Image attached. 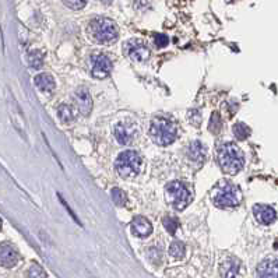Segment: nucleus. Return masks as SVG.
Masks as SVG:
<instances>
[{
  "label": "nucleus",
  "instance_id": "nucleus-5",
  "mask_svg": "<svg viewBox=\"0 0 278 278\" xmlns=\"http://www.w3.org/2000/svg\"><path fill=\"white\" fill-rule=\"evenodd\" d=\"M167 200L176 210H183L190 203V193L181 182H171L167 186Z\"/></svg>",
  "mask_w": 278,
  "mask_h": 278
},
{
  "label": "nucleus",
  "instance_id": "nucleus-21",
  "mask_svg": "<svg viewBox=\"0 0 278 278\" xmlns=\"http://www.w3.org/2000/svg\"><path fill=\"white\" fill-rule=\"evenodd\" d=\"M232 132H234V134H235V137H237L238 140H245L251 136V129L245 125V123H237V125H234Z\"/></svg>",
  "mask_w": 278,
  "mask_h": 278
},
{
  "label": "nucleus",
  "instance_id": "nucleus-11",
  "mask_svg": "<svg viewBox=\"0 0 278 278\" xmlns=\"http://www.w3.org/2000/svg\"><path fill=\"white\" fill-rule=\"evenodd\" d=\"M253 216L256 218V221L262 225H270L276 221L277 213L276 210L267 206V204H256L253 207Z\"/></svg>",
  "mask_w": 278,
  "mask_h": 278
},
{
  "label": "nucleus",
  "instance_id": "nucleus-20",
  "mask_svg": "<svg viewBox=\"0 0 278 278\" xmlns=\"http://www.w3.org/2000/svg\"><path fill=\"white\" fill-rule=\"evenodd\" d=\"M185 253H186L185 244L179 242V241H175L174 244L171 245V248H169V255L174 259H178V260L185 258Z\"/></svg>",
  "mask_w": 278,
  "mask_h": 278
},
{
  "label": "nucleus",
  "instance_id": "nucleus-8",
  "mask_svg": "<svg viewBox=\"0 0 278 278\" xmlns=\"http://www.w3.org/2000/svg\"><path fill=\"white\" fill-rule=\"evenodd\" d=\"M92 76L95 78H105L111 74L112 62L106 55H97L92 57Z\"/></svg>",
  "mask_w": 278,
  "mask_h": 278
},
{
  "label": "nucleus",
  "instance_id": "nucleus-25",
  "mask_svg": "<svg viewBox=\"0 0 278 278\" xmlns=\"http://www.w3.org/2000/svg\"><path fill=\"white\" fill-rule=\"evenodd\" d=\"M223 122H221V116H220V113H214L213 116H211V120H210V130L213 133H218L220 130H221V127H223V125H221Z\"/></svg>",
  "mask_w": 278,
  "mask_h": 278
},
{
  "label": "nucleus",
  "instance_id": "nucleus-29",
  "mask_svg": "<svg viewBox=\"0 0 278 278\" xmlns=\"http://www.w3.org/2000/svg\"><path fill=\"white\" fill-rule=\"evenodd\" d=\"M101 1H102V3H106V4H109V3H112L113 0H101Z\"/></svg>",
  "mask_w": 278,
  "mask_h": 278
},
{
  "label": "nucleus",
  "instance_id": "nucleus-6",
  "mask_svg": "<svg viewBox=\"0 0 278 278\" xmlns=\"http://www.w3.org/2000/svg\"><path fill=\"white\" fill-rule=\"evenodd\" d=\"M213 200L218 207H234L238 206L241 202V196L238 189L232 185V183H223L216 189Z\"/></svg>",
  "mask_w": 278,
  "mask_h": 278
},
{
  "label": "nucleus",
  "instance_id": "nucleus-16",
  "mask_svg": "<svg viewBox=\"0 0 278 278\" xmlns=\"http://www.w3.org/2000/svg\"><path fill=\"white\" fill-rule=\"evenodd\" d=\"M34 81L36 88L39 91H42V92H52L56 87L53 77L50 76V74H48V73H41V74H38V76L34 78Z\"/></svg>",
  "mask_w": 278,
  "mask_h": 278
},
{
  "label": "nucleus",
  "instance_id": "nucleus-28",
  "mask_svg": "<svg viewBox=\"0 0 278 278\" xmlns=\"http://www.w3.org/2000/svg\"><path fill=\"white\" fill-rule=\"evenodd\" d=\"M57 196H59V199H60V202H62L63 206H64V207H66V210H67V211H69V213H70V216L73 217V220H74V221H76V223L80 224V221H78V220H77L76 214H74V213H73V210L70 209L69 206H67V203H66V202H64V200H63V199H62V196H60V195H57ZM80 225H81V224H80Z\"/></svg>",
  "mask_w": 278,
  "mask_h": 278
},
{
  "label": "nucleus",
  "instance_id": "nucleus-13",
  "mask_svg": "<svg viewBox=\"0 0 278 278\" xmlns=\"http://www.w3.org/2000/svg\"><path fill=\"white\" fill-rule=\"evenodd\" d=\"M258 278H278V259H266L258 266Z\"/></svg>",
  "mask_w": 278,
  "mask_h": 278
},
{
  "label": "nucleus",
  "instance_id": "nucleus-12",
  "mask_svg": "<svg viewBox=\"0 0 278 278\" xmlns=\"http://www.w3.org/2000/svg\"><path fill=\"white\" fill-rule=\"evenodd\" d=\"M74 102H76L80 113L84 115V116H87L91 112V109H92V99H91L90 92H88V90L85 87H80L76 91V94H74Z\"/></svg>",
  "mask_w": 278,
  "mask_h": 278
},
{
  "label": "nucleus",
  "instance_id": "nucleus-17",
  "mask_svg": "<svg viewBox=\"0 0 278 278\" xmlns=\"http://www.w3.org/2000/svg\"><path fill=\"white\" fill-rule=\"evenodd\" d=\"M189 158L192 161H196V162H202L206 158V148L203 146L200 141H195L189 146L188 150Z\"/></svg>",
  "mask_w": 278,
  "mask_h": 278
},
{
  "label": "nucleus",
  "instance_id": "nucleus-27",
  "mask_svg": "<svg viewBox=\"0 0 278 278\" xmlns=\"http://www.w3.org/2000/svg\"><path fill=\"white\" fill-rule=\"evenodd\" d=\"M168 42H169V39H168L167 35L164 34L155 35V43H157L158 48H164V46H167Z\"/></svg>",
  "mask_w": 278,
  "mask_h": 278
},
{
  "label": "nucleus",
  "instance_id": "nucleus-9",
  "mask_svg": "<svg viewBox=\"0 0 278 278\" xmlns=\"http://www.w3.org/2000/svg\"><path fill=\"white\" fill-rule=\"evenodd\" d=\"M18 252L15 251L13 245L7 244H0V266L6 267V269H11L14 266L18 263Z\"/></svg>",
  "mask_w": 278,
  "mask_h": 278
},
{
  "label": "nucleus",
  "instance_id": "nucleus-23",
  "mask_svg": "<svg viewBox=\"0 0 278 278\" xmlns=\"http://www.w3.org/2000/svg\"><path fill=\"white\" fill-rule=\"evenodd\" d=\"M111 197L113 203L116 204V206H125L126 204V195L120 190V189L115 188L111 190Z\"/></svg>",
  "mask_w": 278,
  "mask_h": 278
},
{
  "label": "nucleus",
  "instance_id": "nucleus-26",
  "mask_svg": "<svg viewBox=\"0 0 278 278\" xmlns=\"http://www.w3.org/2000/svg\"><path fill=\"white\" fill-rule=\"evenodd\" d=\"M62 1L64 3V6L69 7L71 10H80L87 4L88 0H62Z\"/></svg>",
  "mask_w": 278,
  "mask_h": 278
},
{
  "label": "nucleus",
  "instance_id": "nucleus-24",
  "mask_svg": "<svg viewBox=\"0 0 278 278\" xmlns=\"http://www.w3.org/2000/svg\"><path fill=\"white\" fill-rule=\"evenodd\" d=\"M28 278H46V273L39 265H32L27 274Z\"/></svg>",
  "mask_w": 278,
  "mask_h": 278
},
{
  "label": "nucleus",
  "instance_id": "nucleus-1",
  "mask_svg": "<svg viewBox=\"0 0 278 278\" xmlns=\"http://www.w3.org/2000/svg\"><path fill=\"white\" fill-rule=\"evenodd\" d=\"M218 164L224 172L230 175L238 174L245 165L244 153L232 143L224 144L218 150Z\"/></svg>",
  "mask_w": 278,
  "mask_h": 278
},
{
  "label": "nucleus",
  "instance_id": "nucleus-10",
  "mask_svg": "<svg viewBox=\"0 0 278 278\" xmlns=\"http://www.w3.org/2000/svg\"><path fill=\"white\" fill-rule=\"evenodd\" d=\"M113 134H115V139H116L119 144L127 146L136 137V129L132 125H129V123H122L120 122V123H118L113 127Z\"/></svg>",
  "mask_w": 278,
  "mask_h": 278
},
{
  "label": "nucleus",
  "instance_id": "nucleus-14",
  "mask_svg": "<svg viewBox=\"0 0 278 278\" xmlns=\"http://www.w3.org/2000/svg\"><path fill=\"white\" fill-rule=\"evenodd\" d=\"M132 232L139 238H147L153 234V225L144 217H137L132 223Z\"/></svg>",
  "mask_w": 278,
  "mask_h": 278
},
{
  "label": "nucleus",
  "instance_id": "nucleus-2",
  "mask_svg": "<svg viewBox=\"0 0 278 278\" xmlns=\"http://www.w3.org/2000/svg\"><path fill=\"white\" fill-rule=\"evenodd\" d=\"M150 136L155 144L158 146H169L172 144L176 136H178V129L172 120L167 118H155L151 122L150 127Z\"/></svg>",
  "mask_w": 278,
  "mask_h": 278
},
{
  "label": "nucleus",
  "instance_id": "nucleus-19",
  "mask_svg": "<svg viewBox=\"0 0 278 278\" xmlns=\"http://www.w3.org/2000/svg\"><path fill=\"white\" fill-rule=\"evenodd\" d=\"M28 64L32 67V69H41L43 66V53L41 50H31L28 53Z\"/></svg>",
  "mask_w": 278,
  "mask_h": 278
},
{
  "label": "nucleus",
  "instance_id": "nucleus-7",
  "mask_svg": "<svg viewBox=\"0 0 278 278\" xmlns=\"http://www.w3.org/2000/svg\"><path fill=\"white\" fill-rule=\"evenodd\" d=\"M125 52L130 59L137 60V62H143V60L148 59V56H150V50L146 46V43L139 41V39H132V41L127 42L125 46Z\"/></svg>",
  "mask_w": 278,
  "mask_h": 278
},
{
  "label": "nucleus",
  "instance_id": "nucleus-30",
  "mask_svg": "<svg viewBox=\"0 0 278 278\" xmlns=\"http://www.w3.org/2000/svg\"><path fill=\"white\" fill-rule=\"evenodd\" d=\"M0 228H1V220H0Z\"/></svg>",
  "mask_w": 278,
  "mask_h": 278
},
{
  "label": "nucleus",
  "instance_id": "nucleus-15",
  "mask_svg": "<svg viewBox=\"0 0 278 278\" xmlns=\"http://www.w3.org/2000/svg\"><path fill=\"white\" fill-rule=\"evenodd\" d=\"M239 269H241V263L238 262L237 259H225L221 263V267H220L221 278H237L238 274H239Z\"/></svg>",
  "mask_w": 278,
  "mask_h": 278
},
{
  "label": "nucleus",
  "instance_id": "nucleus-3",
  "mask_svg": "<svg viewBox=\"0 0 278 278\" xmlns=\"http://www.w3.org/2000/svg\"><path fill=\"white\" fill-rule=\"evenodd\" d=\"M88 32L98 43H112L118 39V27L109 18H94L88 25Z\"/></svg>",
  "mask_w": 278,
  "mask_h": 278
},
{
  "label": "nucleus",
  "instance_id": "nucleus-22",
  "mask_svg": "<svg viewBox=\"0 0 278 278\" xmlns=\"http://www.w3.org/2000/svg\"><path fill=\"white\" fill-rule=\"evenodd\" d=\"M164 227L165 230L171 234V235H175L176 234V230L179 228V221L174 218V217H165L164 218Z\"/></svg>",
  "mask_w": 278,
  "mask_h": 278
},
{
  "label": "nucleus",
  "instance_id": "nucleus-4",
  "mask_svg": "<svg viewBox=\"0 0 278 278\" xmlns=\"http://www.w3.org/2000/svg\"><path fill=\"white\" fill-rule=\"evenodd\" d=\"M115 167H116V171H118L120 178L127 179V181H132L140 172L141 157L139 155V153L132 151V150H127V151L119 155Z\"/></svg>",
  "mask_w": 278,
  "mask_h": 278
},
{
  "label": "nucleus",
  "instance_id": "nucleus-18",
  "mask_svg": "<svg viewBox=\"0 0 278 278\" xmlns=\"http://www.w3.org/2000/svg\"><path fill=\"white\" fill-rule=\"evenodd\" d=\"M57 115L64 125H70L71 122L76 120V112L67 104H62L57 108Z\"/></svg>",
  "mask_w": 278,
  "mask_h": 278
}]
</instances>
